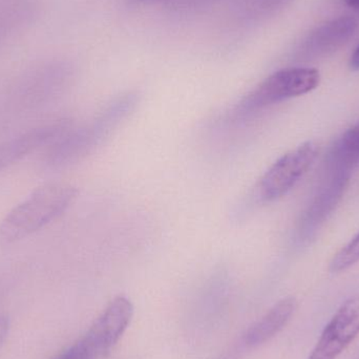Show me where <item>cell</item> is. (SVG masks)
<instances>
[{
    "label": "cell",
    "instance_id": "obj_1",
    "mask_svg": "<svg viewBox=\"0 0 359 359\" xmlns=\"http://www.w3.org/2000/svg\"><path fill=\"white\" fill-rule=\"evenodd\" d=\"M77 198V189L69 184L42 186L17 205L0 223V241L17 242L42 229L63 215Z\"/></svg>",
    "mask_w": 359,
    "mask_h": 359
},
{
    "label": "cell",
    "instance_id": "obj_2",
    "mask_svg": "<svg viewBox=\"0 0 359 359\" xmlns=\"http://www.w3.org/2000/svg\"><path fill=\"white\" fill-rule=\"evenodd\" d=\"M134 306L126 297L109 304L88 332L53 359H102L107 358L130 326Z\"/></svg>",
    "mask_w": 359,
    "mask_h": 359
},
{
    "label": "cell",
    "instance_id": "obj_3",
    "mask_svg": "<svg viewBox=\"0 0 359 359\" xmlns=\"http://www.w3.org/2000/svg\"><path fill=\"white\" fill-rule=\"evenodd\" d=\"M320 83V73L313 67H288L266 78L238 107V115H249L269 105L303 96Z\"/></svg>",
    "mask_w": 359,
    "mask_h": 359
},
{
    "label": "cell",
    "instance_id": "obj_4",
    "mask_svg": "<svg viewBox=\"0 0 359 359\" xmlns=\"http://www.w3.org/2000/svg\"><path fill=\"white\" fill-rule=\"evenodd\" d=\"M318 151V145L308 141L285 154L272 164L259 181V198L264 202H273L288 194L312 168Z\"/></svg>",
    "mask_w": 359,
    "mask_h": 359
},
{
    "label": "cell",
    "instance_id": "obj_5",
    "mask_svg": "<svg viewBox=\"0 0 359 359\" xmlns=\"http://www.w3.org/2000/svg\"><path fill=\"white\" fill-rule=\"evenodd\" d=\"M359 334V295L335 312L308 359H337Z\"/></svg>",
    "mask_w": 359,
    "mask_h": 359
},
{
    "label": "cell",
    "instance_id": "obj_6",
    "mask_svg": "<svg viewBox=\"0 0 359 359\" xmlns=\"http://www.w3.org/2000/svg\"><path fill=\"white\" fill-rule=\"evenodd\" d=\"M358 21L352 17H339L320 25L309 34L299 46L297 56L313 59L326 56L345 46L355 34Z\"/></svg>",
    "mask_w": 359,
    "mask_h": 359
},
{
    "label": "cell",
    "instance_id": "obj_7",
    "mask_svg": "<svg viewBox=\"0 0 359 359\" xmlns=\"http://www.w3.org/2000/svg\"><path fill=\"white\" fill-rule=\"evenodd\" d=\"M71 126V122L60 120L54 123L38 126L2 143L0 144V172L37 149L48 147Z\"/></svg>",
    "mask_w": 359,
    "mask_h": 359
},
{
    "label": "cell",
    "instance_id": "obj_8",
    "mask_svg": "<svg viewBox=\"0 0 359 359\" xmlns=\"http://www.w3.org/2000/svg\"><path fill=\"white\" fill-rule=\"evenodd\" d=\"M100 142L93 126L67 128L56 140L44 147L43 160L50 166H63L73 163L88 154Z\"/></svg>",
    "mask_w": 359,
    "mask_h": 359
},
{
    "label": "cell",
    "instance_id": "obj_9",
    "mask_svg": "<svg viewBox=\"0 0 359 359\" xmlns=\"http://www.w3.org/2000/svg\"><path fill=\"white\" fill-rule=\"evenodd\" d=\"M295 309L297 301L293 297L280 299L265 316L249 327L243 339L245 345L259 347L273 339L290 322Z\"/></svg>",
    "mask_w": 359,
    "mask_h": 359
},
{
    "label": "cell",
    "instance_id": "obj_10",
    "mask_svg": "<svg viewBox=\"0 0 359 359\" xmlns=\"http://www.w3.org/2000/svg\"><path fill=\"white\" fill-rule=\"evenodd\" d=\"M349 179L348 177H333L328 186L325 187L320 196H316L299 223V232L301 236L311 233L312 229L318 227L332 212L341 201Z\"/></svg>",
    "mask_w": 359,
    "mask_h": 359
},
{
    "label": "cell",
    "instance_id": "obj_11",
    "mask_svg": "<svg viewBox=\"0 0 359 359\" xmlns=\"http://www.w3.org/2000/svg\"><path fill=\"white\" fill-rule=\"evenodd\" d=\"M359 166V122L341 135L330 156L329 168L332 177H348Z\"/></svg>",
    "mask_w": 359,
    "mask_h": 359
},
{
    "label": "cell",
    "instance_id": "obj_12",
    "mask_svg": "<svg viewBox=\"0 0 359 359\" xmlns=\"http://www.w3.org/2000/svg\"><path fill=\"white\" fill-rule=\"evenodd\" d=\"M36 15L33 0H0V44L29 25Z\"/></svg>",
    "mask_w": 359,
    "mask_h": 359
},
{
    "label": "cell",
    "instance_id": "obj_13",
    "mask_svg": "<svg viewBox=\"0 0 359 359\" xmlns=\"http://www.w3.org/2000/svg\"><path fill=\"white\" fill-rule=\"evenodd\" d=\"M294 0H244L243 17L249 21H263L271 18L288 8Z\"/></svg>",
    "mask_w": 359,
    "mask_h": 359
},
{
    "label": "cell",
    "instance_id": "obj_14",
    "mask_svg": "<svg viewBox=\"0 0 359 359\" xmlns=\"http://www.w3.org/2000/svg\"><path fill=\"white\" fill-rule=\"evenodd\" d=\"M358 263H359V231L334 255L330 263V271L333 273H339Z\"/></svg>",
    "mask_w": 359,
    "mask_h": 359
},
{
    "label": "cell",
    "instance_id": "obj_15",
    "mask_svg": "<svg viewBox=\"0 0 359 359\" xmlns=\"http://www.w3.org/2000/svg\"><path fill=\"white\" fill-rule=\"evenodd\" d=\"M10 330V320L6 316H0V347L4 345Z\"/></svg>",
    "mask_w": 359,
    "mask_h": 359
},
{
    "label": "cell",
    "instance_id": "obj_16",
    "mask_svg": "<svg viewBox=\"0 0 359 359\" xmlns=\"http://www.w3.org/2000/svg\"><path fill=\"white\" fill-rule=\"evenodd\" d=\"M350 67L354 71L359 69V46L356 48L355 52L351 56V60H350Z\"/></svg>",
    "mask_w": 359,
    "mask_h": 359
},
{
    "label": "cell",
    "instance_id": "obj_17",
    "mask_svg": "<svg viewBox=\"0 0 359 359\" xmlns=\"http://www.w3.org/2000/svg\"><path fill=\"white\" fill-rule=\"evenodd\" d=\"M345 2L350 8L359 12V0H345Z\"/></svg>",
    "mask_w": 359,
    "mask_h": 359
},
{
    "label": "cell",
    "instance_id": "obj_18",
    "mask_svg": "<svg viewBox=\"0 0 359 359\" xmlns=\"http://www.w3.org/2000/svg\"><path fill=\"white\" fill-rule=\"evenodd\" d=\"M132 1L135 2V4H151L165 1V0H132Z\"/></svg>",
    "mask_w": 359,
    "mask_h": 359
}]
</instances>
